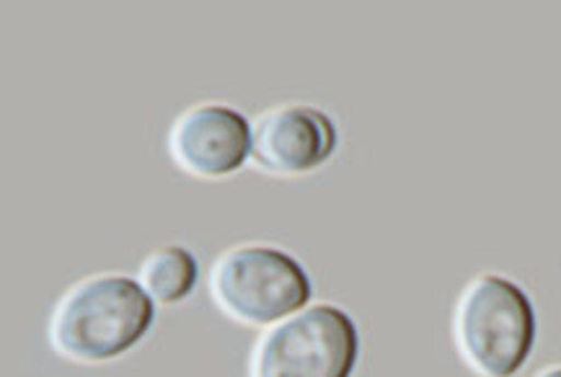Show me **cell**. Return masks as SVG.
<instances>
[{
    "mask_svg": "<svg viewBox=\"0 0 561 377\" xmlns=\"http://www.w3.org/2000/svg\"><path fill=\"white\" fill-rule=\"evenodd\" d=\"M156 323V302L138 277L93 274L65 293L49 318V344L62 359L104 365L125 357Z\"/></svg>",
    "mask_w": 561,
    "mask_h": 377,
    "instance_id": "obj_1",
    "label": "cell"
},
{
    "mask_svg": "<svg viewBox=\"0 0 561 377\" xmlns=\"http://www.w3.org/2000/svg\"><path fill=\"white\" fill-rule=\"evenodd\" d=\"M453 342L479 377H517L538 342L534 297L507 274H479L456 300Z\"/></svg>",
    "mask_w": 561,
    "mask_h": 377,
    "instance_id": "obj_2",
    "label": "cell"
},
{
    "mask_svg": "<svg viewBox=\"0 0 561 377\" xmlns=\"http://www.w3.org/2000/svg\"><path fill=\"white\" fill-rule=\"evenodd\" d=\"M311 274L290 251L241 243L222 251L210 272V295L222 313L243 325L270 329L313 302Z\"/></svg>",
    "mask_w": 561,
    "mask_h": 377,
    "instance_id": "obj_3",
    "label": "cell"
},
{
    "mask_svg": "<svg viewBox=\"0 0 561 377\" xmlns=\"http://www.w3.org/2000/svg\"><path fill=\"white\" fill-rule=\"evenodd\" d=\"M359 329L334 302H311L262 331L249 357V377H355Z\"/></svg>",
    "mask_w": 561,
    "mask_h": 377,
    "instance_id": "obj_4",
    "label": "cell"
},
{
    "mask_svg": "<svg viewBox=\"0 0 561 377\" xmlns=\"http://www.w3.org/2000/svg\"><path fill=\"white\" fill-rule=\"evenodd\" d=\"M169 153L194 179L236 176L254 156V122L220 101L194 104L171 125Z\"/></svg>",
    "mask_w": 561,
    "mask_h": 377,
    "instance_id": "obj_5",
    "label": "cell"
},
{
    "mask_svg": "<svg viewBox=\"0 0 561 377\" xmlns=\"http://www.w3.org/2000/svg\"><path fill=\"white\" fill-rule=\"evenodd\" d=\"M340 150V127L321 106L290 101L254 119L251 163L272 176H308Z\"/></svg>",
    "mask_w": 561,
    "mask_h": 377,
    "instance_id": "obj_6",
    "label": "cell"
},
{
    "mask_svg": "<svg viewBox=\"0 0 561 377\" xmlns=\"http://www.w3.org/2000/svg\"><path fill=\"white\" fill-rule=\"evenodd\" d=\"M138 279L156 306H182L197 289L199 261L186 245L167 243L148 253L140 264Z\"/></svg>",
    "mask_w": 561,
    "mask_h": 377,
    "instance_id": "obj_7",
    "label": "cell"
},
{
    "mask_svg": "<svg viewBox=\"0 0 561 377\" xmlns=\"http://www.w3.org/2000/svg\"><path fill=\"white\" fill-rule=\"evenodd\" d=\"M536 377H561V365H557V367H549V369H543V373H538Z\"/></svg>",
    "mask_w": 561,
    "mask_h": 377,
    "instance_id": "obj_8",
    "label": "cell"
}]
</instances>
